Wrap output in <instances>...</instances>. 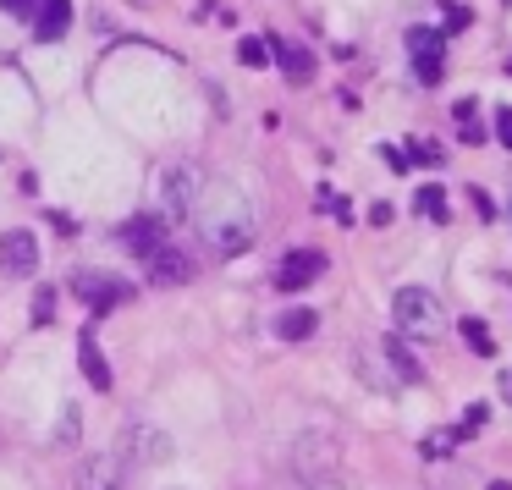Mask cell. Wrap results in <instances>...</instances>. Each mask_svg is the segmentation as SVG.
Wrapping results in <instances>:
<instances>
[{
  "mask_svg": "<svg viewBox=\"0 0 512 490\" xmlns=\"http://www.w3.org/2000/svg\"><path fill=\"white\" fill-rule=\"evenodd\" d=\"M193 221H199L204 243L215 248L221 259H237L254 248L259 237V221H254V204L237 182H204L199 204H193Z\"/></svg>",
  "mask_w": 512,
  "mask_h": 490,
  "instance_id": "6da1fadb",
  "label": "cell"
},
{
  "mask_svg": "<svg viewBox=\"0 0 512 490\" xmlns=\"http://www.w3.org/2000/svg\"><path fill=\"white\" fill-rule=\"evenodd\" d=\"M391 314H397V331L413 336V342H435L446 331V309L430 287H402L391 298Z\"/></svg>",
  "mask_w": 512,
  "mask_h": 490,
  "instance_id": "7a4b0ae2",
  "label": "cell"
},
{
  "mask_svg": "<svg viewBox=\"0 0 512 490\" xmlns=\"http://www.w3.org/2000/svg\"><path fill=\"white\" fill-rule=\"evenodd\" d=\"M204 166H193V160H177V166H166L160 171V210L155 215H166L171 226L177 221H193V204H199V193H204Z\"/></svg>",
  "mask_w": 512,
  "mask_h": 490,
  "instance_id": "3957f363",
  "label": "cell"
},
{
  "mask_svg": "<svg viewBox=\"0 0 512 490\" xmlns=\"http://www.w3.org/2000/svg\"><path fill=\"white\" fill-rule=\"evenodd\" d=\"M408 56H413V78L424 83V89H435V83L446 78V45L435 28H408Z\"/></svg>",
  "mask_w": 512,
  "mask_h": 490,
  "instance_id": "277c9868",
  "label": "cell"
},
{
  "mask_svg": "<svg viewBox=\"0 0 512 490\" xmlns=\"http://www.w3.org/2000/svg\"><path fill=\"white\" fill-rule=\"evenodd\" d=\"M325 276V254L320 248H292L287 259L276 265V292H303Z\"/></svg>",
  "mask_w": 512,
  "mask_h": 490,
  "instance_id": "5b68a950",
  "label": "cell"
},
{
  "mask_svg": "<svg viewBox=\"0 0 512 490\" xmlns=\"http://www.w3.org/2000/svg\"><path fill=\"white\" fill-rule=\"evenodd\" d=\"M144 270H149L155 287H182V281H193V254L177 248V243H160L155 254L144 259Z\"/></svg>",
  "mask_w": 512,
  "mask_h": 490,
  "instance_id": "8992f818",
  "label": "cell"
},
{
  "mask_svg": "<svg viewBox=\"0 0 512 490\" xmlns=\"http://www.w3.org/2000/svg\"><path fill=\"white\" fill-rule=\"evenodd\" d=\"M0 270L6 276H34L39 270V243H34V232H6L0 237Z\"/></svg>",
  "mask_w": 512,
  "mask_h": 490,
  "instance_id": "52a82bcc",
  "label": "cell"
},
{
  "mask_svg": "<svg viewBox=\"0 0 512 490\" xmlns=\"http://www.w3.org/2000/svg\"><path fill=\"white\" fill-rule=\"evenodd\" d=\"M127 479V452H105V457H89L78 468V490H122Z\"/></svg>",
  "mask_w": 512,
  "mask_h": 490,
  "instance_id": "ba28073f",
  "label": "cell"
},
{
  "mask_svg": "<svg viewBox=\"0 0 512 490\" xmlns=\"http://www.w3.org/2000/svg\"><path fill=\"white\" fill-rule=\"evenodd\" d=\"M166 232H171V221H166V215H133V221L122 226V243L133 248L138 259H149L160 243H166Z\"/></svg>",
  "mask_w": 512,
  "mask_h": 490,
  "instance_id": "9c48e42d",
  "label": "cell"
},
{
  "mask_svg": "<svg viewBox=\"0 0 512 490\" xmlns=\"http://www.w3.org/2000/svg\"><path fill=\"white\" fill-rule=\"evenodd\" d=\"M72 28V0H34V39L39 45H56Z\"/></svg>",
  "mask_w": 512,
  "mask_h": 490,
  "instance_id": "30bf717a",
  "label": "cell"
},
{
  "mask_svg": "<svg viewBox=\"0 0 512 490\" xmlns=\"http://www.w3.org/2000/svg\"><path fill=\"white\" fill-rule=\"evenodd\" d=\"M72 292H78L89 309H116V303L127 298V281H116V276H94V270H83L78 281H72Z\"/></svg>",
  "mask_w": 512,
  "mask_h": 490,
  "instance_id": "8fae6325",
  "label": "cell"
},
{
  "mask_svg": "<svg viewBox=\"0 0 512 490\" xmlns=\"http://www.w3.org/2000/svg\"><path fill=\"white\" fill-rule=\"evenodd\" d=\"M270 61L287 72V83H309L314 78V56L298 45V39H270Z\"/></svg>",
  "mask_w": 512,
  "mask_h": 490,
  "instance_id": "7c38bea8",
  "label": "cell"
},
{
  "mask_svg": "<svg viewBox=\"0 0 512 490\" xmlns=\"http://www.w3.org/2000/svg\"><path fill=\"white\" fill-rule=\"evenodd\" d=\"M78 369H83V380H89L94 391H111V364H105L100 342H94V325L83 331V342H78Z\"/></svg>",
  "mask_w": 512,
  "mask_h": 490,
  "instance_id": "4fadbf2b",
  "label": "cell"
},
{
  "mask_svg": "<svg viewBox=\"0 0 512 490\" xmlns=\"http://www.w3.org/2000/svg\"><path fill=\"white\" fill-rule=\"evenodd\" d=\"M292 457H298V474H320V468H331L342 452H336L331 435H303L298 452H292Z\"/></svg>",
  "mask_w": 512,
  "mask_h": 490,
  "instance_id": "5bb4252c",
  "label": "cell"
},
{
  "mask_svg": "<svg viewBox=\"0 0 512 490\" xmlns=\"http://www.w3.org/2000/svg\"><path fill=\"white\" fill-rule=\"evenodd\" d=\"M314 331H320V314H314V309H287V314L276 320V336H281V342H309Z\"/></svg>",
  "mask_w": 512,
  "mask_h": 490,
  "instance_id": "9a60e30c",
  "label": "cell"
},
{
  "mask_svg": "<svg viewBox=\"0 0 512 490\" xmlns=\"http://www.w3.org/2000/svg\"><path fill=\"white\" fill-rule=\"evenodd\" d=\"M122 452H133V457H171V441L160 430H149V424H133Z\"/></svg>",
  "mask_w": 512,
  "mask_h": 490,
  "instance_id": "2e32d148",
  "label": "cell"
},
{
  "mask_svg": "<svg viewBox=\"0 0 512 490\" xmlns=\"http://www.w3.org/2000/svg\"><path fill=\"white\" fill-rule=\"evenodd\" d=\"M452 116H457V138H463V144H485V122H479V105L474 100H457Z\"/></svg>",
  "mask_w": 512,
  "mask_h": 490,
  "instance_id": "e0dca14e",
  "label": "cell"
},
{
  "mask_svg": "<svg viewBox=\"0 0 512 490\" xmlns=\"http://www.w3.org/2000/svg\"><path fill=\"white\" fill-rule=\"evenodd\" d=\"M386 358H391V364H397V375L408 380V386H419V380H424L419 358L408 353V342H402V336H391V342H386Z\"/></svg>",
  "mask_w": 512,
  "mask_h": 490,
  "instance_id": "ac0fdd59",
  "label": "cell"
},
{
  "mask_svg": "<svg viewBox=\"0 0 512 490\" xmlns=\"http://www.w3.org/2000/svg\"><path fill=\"white\" fill-rule=\"evenodd\" d=\"M457 331H463V347H468V353H479V358L496 353V336H490V325H485V320H463Z\"/></svg>",
  "mask_w": 512,
  "mask_h": 490,
  "instance_id": "d6986e66",
  "label": "cell"
},
{
  "mask_svg": "<svg viewBox=\"0 0 512 490\" xmlns=\"http://www.w3.org/2000/svg\"><path fill=\"white\" fill-rule=\"evenodd\" d=\"M237 61L254 67V72H265L270 67V39H237Z\"/></svg>",
  "mask_w": 512,
  "mask_h": 490,
  "instance_id": "ffe728a7",
  "label": "cell"
},
{
  "mask_svg": "<svg viewBox=\"0 0 512 490\" xmlns=\"http://www.w3.org/2000/svg\"><path fill=\"white\" fill-rule=\"evenodd\" d=\"M485 419H490V408H485V402H474V408H463V424H457V441H468V435H479V430H485Z\"/></svg>",
  "mask_w": 512,
  "mask_h": 490,
  "instance_id": "44dd1931",
  "label": "cell"
},
{
  "mask_svg": "<svg viewBox=\"0 0 512 490\" xmlns=\"http://www.w3.org/2000/svg\"><path fill=\"white\" fill-rule=\"evenodd\" d=\"M413 199H419V215H430V221H446V193H441V188H419Z\"/></svg>",
  "mask_w": 512,
  "mask_h": 490,
  "instance_id": "7402d4cb",
  "label": "cell"
},
{
  "mask_svg": "<svg viewBox=\"0 0 512 490\" xmlns=\"http://www.w3.org/2000/svg\"><path fill=\"white\" fill-rule=\"evenodd\" d=\"M452 446H457V435H452V430H435V435H424V446H419V452L435 463V457H446Z\"/></svg>",
  "mask_w": 512,
  "mask_h": 490,
  "instance_id": "603a6c76",
  "label": "cell"
},
{
  "mask_svg": "<svg viewBox=\"0 0 512 490\" xmlns=\"http://www.w3.org/2000/svg\"><path fill=\"white\" fill-rule=\"evenodd\" d=\"M50 309H56V292L39 287V298H34V325H50Z\"/></svg>",
  "mask_w": 512,
  "mask_h": 490,
  "instance_id": "cb8c5ba5",
  "label": "cell"
},
{
  "mask_svg": "<svg viewBox=\"0 0 512 490\" xmlns=\"http://www.w3.org/2000/svg\"><path fill=\"white\" fill-rule=\"evenodd\" d=\"M408 160H419V166H441L446 155H441V144H413V155H408Z\"/></svg>",
  "mask_w": 512,
  "mask_h": 490,
  "instance_id": "d4e9b609",
  "label": "cell"
},
{
  "mask_svg": "<svg viewBox=\"0 0 512 490\" xmlns=\"http://www.w3.org/2000/svg\"><path fill=\"white\" fill-rule=\"evenodd\" d=\"M496 138H501V149H512V105L496 111Z\"/></svg>",
  "mask_w": 512,
  "mask_h": 490,
  "instance_id": "484cf974",
  "label": "cell"
},
{
  "mask_svg": "<svg viewBox=\"0 0 512 490\" xmlns=\"http://www.w3.org/2000/svg\"><path fill=\"white\" fill-rule=\"evenodd\" d=\"M468 199H474V215H479V221H490V215H496V204H490L485 188H468Z\"/></svg>",
  "mask_w": 512,
  "mask_h": 490,
  "instance_id": "4316f807",
  "label": "cell"
},
{
  "mask_svg": "<svg viewBox=\"0 0 512 490\" xmlns=\"http://www.w3.org/2000/svg\"><path fill=\"white\" fill-rule=\"evenodd\" d=\"M0 6H6L17 23H34V0H0Z\"/></svg>",
  "mask_w": 512,
  "mask_h": 490,
  "instance_id": "83f0119b",
  "label": "cell"
},
{
  "mask_svg": "<svg viewBox=\"0 0 512 490\" xmlns=\"http://www.w3.org/2000/svg\"><path fill=\"white\" fill-rule=\"evenodd\" d=\"M380 155H386V166H391V171H408V166H413V160H408V149H391V144H386Z\"/></svg>",
  "mask_w": 512,
  "mask_h": 490,
  "instance_id": "f1b7e54d",
  "label": "cell"
},
{
  "mask_svg": "<svg viewBox=\"0 0 512 490\" xmlns=\"http://www.w3.org/2000/svg\"><path fill=\"white\" fill-rule=\"evenodd\" d=\"M61 441H78V408H67V424H61Z\"/></svg>",
  "mask_w": 512,
  "mask_h": 490,
  "instance_id": "f546056e",
  "label": "cell"
},
{
  "mask_svg": "<svg viewBox=\"0 0 512 490\" xmlns=\"http://www.w3.org/2000/svg\"><path fill=\"white\" fill-rule=\"evenodd\" d=\"M309 490H353V485H336V479H314Z\"/></svg>",
  "mask_w": 512,
  "mask_h": 490,
  "instance_id": "4dcf8cb0",
  "label": "cell"
},
{
  "mask_svg": "<svg viewBox=\"0 0 512 490\" xmlns=\"http://www.w3.org/2000/svg\"><path fill=\"white\" fill-rule=\"evenodd\" d=\"M501 397L512 402V369H507V375H501Z\"/></svg>",
  "mask_w": 512,
  "mask_h": 490,
  "instance_id": "1f68e13d",
  "label": "cell"
},
{
  "mask_svg": "<svg viewBox=\"0 0 512 490\" xmlns=\"http://www.w3.org/2000/svg\"><path fill=\"white\" fill-rule=\"evenodd\" d=\"M490 490H512V485H507V479H496V485H490Z\"/></svg>",
  "mask_w": 512,
  "mask_h": 490,
  "instance_id": "d6a6232c",
  "label": "cell"
},
{
  "mask_svg": "<svg viewBox=\"0 0 512 490\" xmlns=\"http://www.w3.org/2000/svg\"><path fill=\"white\" fill-rule=\"evenodd\" d=\"M507 78H512V56H507Z\"/></svg>",
  "mask_w": 512,
  "mask_h": 490,
  "instance_id": "836d02e7",
  "label": "cell"
}]
</instances>
